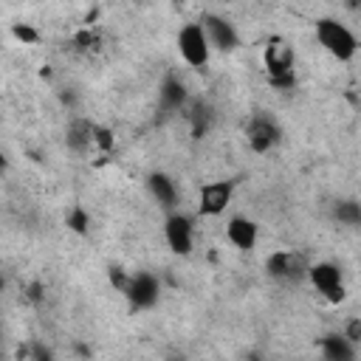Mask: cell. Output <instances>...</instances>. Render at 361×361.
I'll return each mask as SVG.
<instances>
[{"instance_id": "obj_1", "label": "cell", "mask_w": 361, "mask_h": 361, "mask_svg": "<svg viewBox=\"0 0 361 361\" xmlns=\"http://www.w3.org/2000/svg\"><path fill=\"white\" fill-rule=\"evenodd\" d=\"M316 39L322 42V48H324L330 56H336V59H341V62L353 59L355 51H358V42H355L353 31H350L347 25H341L338 20H333V17H322V20L316 23Z\"/></svg>"}, {"instance_id": "obj_2", "label": "cell", "mask_w": 361, "mask_h": 361, "mask_svg": "<svg viewBox=\"0 0 361 361\" xmlns=\"http://www.w3.org/2000/svg\"><path fill=\"white\" fill-rule=\"evenodd\" d=\"M265 68L271 76V85L276 87H293V51L282 39H271L265 45Z\"/></svg>"}, {"instance_id": "obj_3", "label": "cell", "mask_w": 361, "mask_h": 361, "mask_svg": "<svg viewBox=\"0 0 361 361\" xmlns=\"http://www.w3.org/2000/svg\"><path fill=\"white\" fill-rule=\"evenodd\" d=\"M178 51H180L183 62L192 65V68H203L209 62L212 45H209V37H206V31H203L200 23H186L180 28V34H178Z\"/></svg>"}, {"instance_id": "obj_4", "label": "cell", "mask_w": 361, "mask_h": 361, "mask_svg": "<svg viewBox=\"0 0 361 361\" xmlns=\"http://www.w3.org/2000/svg\"><path fill=\"white\" fill-rule=\"evenodd\" d=\"M307 276H310L313 288H316L327 302H341V299H344L341 271H338L333 262H316L313 268H307Z\"/></svg>"}, {"instance_id": "obj_5", "label": "cell", "mask_w": 361, "mask_h": 361, "mask_svg": "<svg viewBox=\"0 0 361 361\" xmlns=\"http://www.w3.org/2000/svg\"><path fill=\"white\" fill-rule=\"evenodd\" d=\"M124 293H127V299H130V305H133L135 310H147V307H152V305L158 302L161 285H158V279H155L152 274L141 271V274H135V276L127 279Z\"/></svg>"}, {"instance_id": "obj_6", "label": "cell", "mask_w": 361, "mask_h": 361, "mask_svg": "<svg viewBox=\"0 0 361 361\" xmlns=\"http://www.w3.org/2000/svg\"><path fill=\"white\" fill-rule=\"evenodd\" d=\"M200 25H203L212 48H217V51H234L240 45V37H237L234 25L226 17H220V14H203Z\"/></svg>"}, {"instance_id": "obj_7", "label": "cell", "mask_w": 361, "mask_h": 361, "mask_svg": "<svg viewBox=\"0 0 361 361\" xmlns=\"http://www.w3.org/2000/svg\"><path fill=\"white\" fill-rule=\"evenodd\" d=\"M164 237H166V245L175 254H189L192 251V243H195L192 220L186 214H169L166 223H164Z\"/></svg>"}, {"instance_id": "obj_8", "label": "cell", "mask_w": 361, "mask_h": 361, "mask_svg": "<svg viewBox=\"0 0 361 361\" xmlns=\"http://www.w3.org/2000/svg\"><path fill=\"white\" fill-rule=\"evenodd\" d=\"M268 274L276 276V279L296 282V279H302L307 274V268H305V262H302L299 254H293V251H276V254L268 257Z\"/></svg>"}, {"instance_id": "obj_9", "label": "cell", "mask_w": 361, "mask_h": 361, "mask_svg": "<svg viewBox=\"0 0 361 361\" xmlns=\"http://www.w3.org/2000/svg\"><path fill=\"white\" fill-rule=\"evenodd\" d=\"M279 141V127L268 116H254L248 124V144L254 152H268Z\"/></svg>"}, {"instance_id": "obj_10", "label": "cell", "mask_w": 361, "mask_h": 361, "mask_svg": "<svg viewBox=\"0 0 361 361\" xmlns=\"http://www.w3.org/2000/svg\"><path fill=\"white\" fill-rule=\"evenodd\" d=\"M228 200H231V183H228V180L206 183V186L200 189V212H203V214H212V217H214V214L226 212Z\"/></svg>"}, {"instance_id": "obj_11", "label": "cell", "mask_w": 361, "mask_h": 361, "mask_svg": "<svg viewBox=\"0 0 361 361\" xmlns=\"http://www.w3.org/2000/svg\"><path fill=\"white\" fill-rule=\"evenodd\" d=\"M226 237L240 251H251L257 245V226L251 220H245V217H231L228 226H226Z\"/></svg>"}, {"instance_id": "obj_12", "label": "cell", "mask_w": 361, "mask_h": 361, "mask_svg": "<svg viewBox=\"0 0 361 361\" xmlns=\"http://www.w3.org/2000/svg\"><path fill=\"white\" fill-rule=\"evenodd\" d=\"M147 189H149V195L155 197V203L164 206V209H172L175 200H178V189H175L172 178L164 175V172H152V175L147 178Z\"/></svg>"}, {"instance_id": "obj_13", "label": "cell", "mask_w": 361, "mask_h": 361, "mask_svg": "<svg viewBox=\"0 0 361 361\" xmlns=\"http://www.w3.org/2000/svg\"><path fill=\"white\" fill-rule=\"evenodd\" d=\"M68 147L73 152H87L90 147H96V127L90 121H73L68 127Z\"/></svg>"}, {"instance_id": "obj_14", "label": "cell", "mask_w": 361, "mask_h": 361, "mask_svg": "<svg viewBox=\"0 0 361 361\" xmlns=\"http://www.w3.org/2000/svg\"><path fill=\"white\" fill-rule=\"evenodd\" d=\"M322 353H324V361H355V350L347 336H324Z\"/></svg>"}, {"instance_id": "obj_15", "label": "cell", "mask_w": 361, "mask_h": 361, "mask_svg": "<svg viewBox=\"0 0 361 361\" xmlns=\"http://www.w3.org/2000/svg\"><path fill=\"white\" fill-rule=\"evenodd\" d=\"M158 99H161V107H164V110H180L183 102H186V87H183V82L175 79V76H166L164 85H161V90H158Z\"/></svg>"}, {"instance_id": "obj_16", "label": "cell", "mask_w": 361, "mask_h": 361, "mask_svg": "<svg viewBox=\"0 0 361 361\" xmlns=\"http://www.w3.org/2000/svg\"><path fill=\"white\" fill-rule=\"evenodd\" d=\"M333 214L344 226H361V203L358 200H338Z\"/></svg>"}, {"instance_id": "obj_17", "label": "cell", "mask_w": 361, "mask_h": 361, "mask_svg": "<svg viewBox=\"0 0 361 361\" xmlns=\"http://www.w3.org/2000/svg\"><path fill=\"white\" fill-rule=\"evenodd\" d=\"M189 118H192V133L195 135H203L209 130V124H212V107L203 104V102H197V104H192Z\"/></svg>"}, {"instance_id": "obj_18", "label": "cell", "mask_w": 361, "mask_h": 361, "mask_svg": "<svg viewBox=\"0 0 361 361\" xmlns=\"http://www.w3.org/2000/svg\"><path fill=\"white\" fill-rule=\"evenodd\" d=\"M68 226H71L73 231H85V226H87V217H85V214L76 209V212L68 217Z\"/></svg>"}, {"instance_id": "obj_19", "label": "cell", "mask_w": 361, "mask_h": 361, "mask_svg": "<svg viewBox=\"0 0 361 361\" xmlns=\"http://www.w3.org/2000/svg\"><path fill=\"white\" fill-rule=\"evenodd\" d=\"M350 341H361V319H353L350 324H347V333H344Z\"/></svg>"}, {"instance_id": "obj_20", "label": "cell", "mask_w": 361, "mask_h": 361, "mask_svg": "<svg viewBox=\"0 0 361 361\" xmlns=\"http://www.w3.org/2000/svg\"><path fill=\"white\" fill-rule=\"evenodd\" d=\"M14 37L23 39V42H34V39H37V34H34L31 28H25V25H14Z\"/></svg>"}, {"instance_id": "obj_21", "label": "cell", "mask_w": 361, "mask_h": 361, "mask_svg": "<svg viewBox=\"0 0 361 361\" xmlns=\"http://www.w3.org/2000/svg\"><path fill=\"white\" fill-rule=\"evenodd\" d=\"M31 355H34V361H54V355H51V350H48V347H42V344H34V350H31Z\"/></svg>"}, {"instance_id": "obj_22", "label": "cell", "mask_w": 361, "mask_h": 361, "mask_svg": "<svg viewBox=\"0 0 361 361\" xmlns=\"http://www.w3.org/2000/svg\"><path fill=\"white\" fill-rule=\"evenodd\" d=\"M76 42H79L82 48H93V45H96V34H90V31H82V34L76 37Z\"/></svg>"}, {"instance_id": "obj_23", "label": "cell", "mask_w": 361, "mask_h": 361, "mask_svg": "<svg viewBox=\"0 0 361 361\" xmlns=\"http://www.w3.org/2000/svg\"><path fill=\"white\" fill-rule=\"evenodd\" d=\"M166 361H186V355H178V353H169Z\"/></svg>"}, {"instance_id": "obj_24", "label": "cell", "mask_w": 361, "mask_h": 361, "mask_svg": "<svg viewBox=\"0 0 361 361\" xmlns=\"http://www.w3.org/2000/svg\"><path fill=\"white\" fill-rule=\"evenodd\" d=\"M245 361H262V358H259L257 353H248V355H245Z\"/></svg>"}]
</instances>
